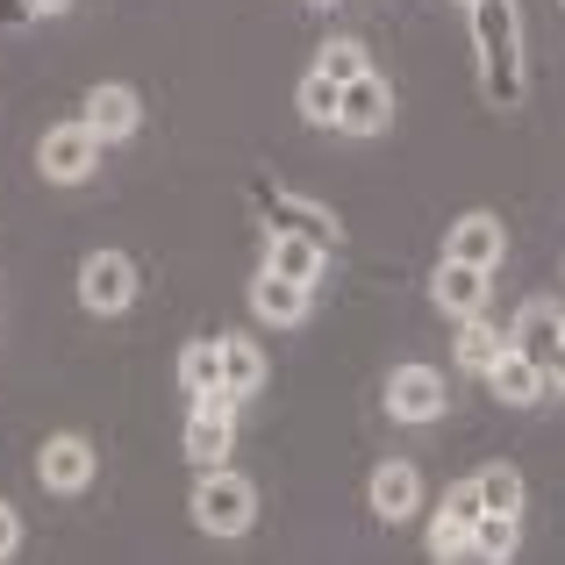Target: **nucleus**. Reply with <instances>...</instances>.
<instances>
[{
	"instance_id": "nucleus-7",
	"label": "nucleus",
	"mask_w": 565,
	"mask_h": 565,
	"mask_svg": "<svg viewBox=\"0 0 565 565\" xmlns=\"http://www.w3.org/2000/svg\"><path fill=\"white\" fill-rule=\"evenodd\" d=\"M451 408V386H444V373L437 365H401L394 380H386V415L394 423H437V415Z\"/></svg>"
},
{
	"instance_id": "nucleus-4",
	"label": "nucleus",
	"mask_w": 565,
	"mask_h": 565,
	"mask_svg": "<svg viewBox=\"0 0 565 565\" xmlns=\"http://www.w3.org/2000/svg\"><path fill=\"white\" fill-rule=\"evenodd\" d=\"M258 215H265V230H273V236H308V244H322L330 258H337V244H344V222H337L330 207L301 201V193H273V186H258Z\"/></svg>"
},
{
	"instance_id": "nucleus-8",
	"label": "nucleus",
	"mask_w": 565,
	"mask_h": 565,
	"mask_svg": "<svg viewBox=\"0 0 565 565\" xmlns=\"http://www.w3.org/2000/svg\"><path fill=\"white\" fill-rule=\"evenodd\" d=\"M79 122L100 137V151H108V143H129V137L143 129V100H137V86H115V79H108V86H94V94L79 100Z\"/></svg>"
},
{
	"instance_id": "nucleus-26",
	"label": "nucleus",
	"mask_w": 565,
	"mask_h": 565,
	"mask_svg": "<svg viewBox=\"0 0 565 565\" xmlns=\"http://www.w3.org/2000/svg\"><path fill=\"white\" fill-rule=\"evenodd\" d=\"M14 552H22V515L0 501V558H14Z\"/></svg>"
},
{
	"instance_id": "nucleus-2",
	"label": "nucleus",
	"mask_w": 565,
	"mask_h": 565,
	"mask_svg": "<svg viewBox=\"0 0 565 565\" xmlns=\"http://www.w3.org/2000/svg\"><path fill=\"white\" fill-rule=\"evenodd\" d=\"M193 523H201L207 537H244V530L258 523V487L230 466H207L201 487H193Z\"/></svg>"
},
{
	"instance_id": "nucleus-14",
	"label": "nucleus",
	"mask_w": 565,
	"mask_h": 565,
	"mask_svg": "<svg viewBox=\"0 0 565 565\" xmlns=\"http://www.w3.org/2000/svg\"><path fill=\"white\" fill-rule=\"evenodd\" d=\"M308 308H316V287H294V279H279L273 265L250 279V316L273 322V330H294V322H308Z\"/></svg>"
},
{
	"instance_id": "nucleus-18",
	"label": "nucleus",
	"mask_w": 565,
	"mask_h": 565,
	"mask_svg": "<svg viewBox=\"0 0 565 565\" xmlns=\"http://www.w3.org/2000/svg\"><path fill=\"white\" fill-rule=\"evenodd\" d=\"M501 351H509V322H494L487 308L458 322V373H480L487 380V365H494Z\"/></svg>"
},
{
	"instance_id": "nucleus-22",
	"label": "nucleus",
	"mask_w": 565,
	"mask_h": 565,
	"mask_svg": "<svg viewBox=\"0 0 565 565\" xmlns=\"http://www.w3.org/2000/svg\"><path fill=\"white\" fill-rule=\"evenodd\" d=\"M337 100H344V86H337V79H322V72L308 65V72H301V86H294V108H301V122L337 129Z\"/></svg>"
},
{
	"instance_id": "nucleus-15",
	"label": "nucleus",
	"mask_w": 565,
	"mask_h": 565,
	"mask_svg": "<svg viewBox=\"0 0 565 565\" xmlns=\"http://www.w3.org/2000/svg\"><path fill=\"white\" fill-rule=\"evenodd\" d=\"M487 386H494L501 408H537V401L552 394V386H544V365L523 359V351H501V359L487 365Z\"/></svg>"
},
{
	"instance_id": "nucleus-11",
	"label": "nucleus",
	"mask_w": 565,
	"mask_h": 565,
	"mask_svg": "<svg viewBox=\"0 0 565 565\" xmlns=\"http://www.w3.org/2000/svg\"><path fill=\"white\" fill-rule=\"evenodd\" d=\"M444 258H466V265H487V273H494V265L509 258V230H501V215H487V207L458 215L451 236H444Z\"/></svg>"
},
{
	"instance_id": "nucleus-27",
	"label": "nucleus",
	"mask_w": 565,
	"mask_h": 565,
	"mask_svg": "<svg viewBox=\"0 0 565 565\" xmlns=\"http://www.w3.org/2000/svg\"><path fill=\"white\" fill-rule=\"evenodd\" d=\"M544 386H565V337L552 344V359H544Z\"/></svg>"
},
{
	"instance_id": "nucleus-20",
	"label": "nucleus",
	"mask_w": 565,
	"mask_h": 565,
	"mask_svg": "<svg viewBox=\"0 0 565 565\" xmlns=\"http://www.w3.org/2000/svg\"><path fill=\"white\" fill-rule=\"evenodd\" d=\"M180 386H186L193 401L222 386V337H193V344L180 351Z\"/></svg>"
},
{
	"instance_id": "nucleus-19",
	"label": "nucleus",
	"mask_w": 565,
	"mask_h": 565,
	"mask_svg": "<svg viewBox=\"0 0 565 565\" xmlns=\"http://www.w3.org/2000/svg\"><path fill=\"white\" fill-rule=\"evenodd\" d=\"M222 386H230L236 401H250L265 386V351L250 344V337H222Z\"/></svg>"
},
{
	"instance_id": "nucleus-16",
	"label": "nucleus",
	"mask_w": 565,
	"mask_h": 565,
	"mask_svg": "<svg viewBox=\"0 0 565 565\" xmlns=\"http://www.w3.org/2000/svg\"><path fill=\"white\" fill-rule=\"evenodd\" d=\"M565 337V308L558 301H523L515 308V322H509V351H523V359H552V344Z\"/></svg>"
},
{
	"instance_id": "nucleus-17",
	"label": "nucleus",
	"mask_w": 565,
	"mask_h": 565,
	"mask_svg": "<svg viewBox=\"0 0 565 565\" xmlns=\"http://www.w3.org/2000/svg\"><path fill=\"white\" fill-rule=\"evenodd\" d=\"M265 265H273L279 279H294V287H322V273H330V250L308 244V236H273V244H265Z\"/></svg>"
},
{
	"instance_id": "nucleus-1",
	"label": "nucleus",
	"mask_w": 565,
	"mask_h": 565,
	"mask_svg": "<svg viewBox=\"0 0 565 565\" xmlns=\"http://www.w3.org/2000/svg\"><path fill=\"white\" fill-rule=\"evenodd\" d=\"M472 36H480V86L494 108L523 100V14L515 0H472Z\"/></svg>"
},
{
	"instance_id": "nucleus-12",
	"label": "nucleus",
	"mask_w": 565,
	"mask_h": 565,
	"mask_svg": "<svg viewBox=\"0 0 565 565\" xmlns=\"http://www.w3.org/2000/svg\"><path fill=\"white\" fill-rule=\"evenodd\" d=\"M36 480L51 487V494H86V487H94V444L86 437H51L36 451Z\"/></svg>"
},
{
	"instance_id": "nucleus-21",
	"label": "nucleus",
	"mask_w": 565,
	"mask_h": 565,
	"mask_svg": "<svg viewBox=\"0 0 565 565\" xmlns=\"http://www.w3.org/2000/svg\"><path fill=\"white\" fill-rule=\"evenodd\" d=\"M515 544H523V515L515 509H487L472 523V558H515Z\"/></svg>"
},
{
	"instance_id": "nucleus-6",
	"label": "nucleus",
	"mask_w": 565,
	"mask_h": 565,
	"mask_svg": "<svg viewBox=\"0 0 565 565\" xmlns=\"http://www.w3.org/2000/svg\"><path fill=\"white\" fill-rule=\"evenodd\" d=\"M79 301L94 308V316H129V308H137V265H129L122 250H94V258L79 265Z\"/></svg>"
},
{
	"instance_id": "nucleus-28",
	"label": "nucleus",
	"mask_w": 565,
	"mask_h": 565,
	"mask_svg": "<svg viewBox=\"0 0 565 565\" xmlns=\"http://www.w3.org/2000/svg\"><path fill=\"white\" fill-rule=\"evenodd\" d=\"M22 8H29V14H57V8H65V0H22Z\"/></svg>"
},
{
	"instance_id": "nucleus-25",
	"label": "nucleus",
	"mask_w": 565,
	"mask_h": 565,
	"mask_svg": "<svg viewBox=\"0 0 565 565\" xmlns=\"http://www.w3.org/2000/svg\"><path fill=\"white\" fill-rule=\"evenodd\" d=\"M429 558H472V523L451 509H437V523H429Z\"/></svg>"
},
{
	"instance_id": "nucleus-9",
	"label": "nucleus",
	"mask_w": 565,
	"mask_h": 565,
	"mask_svg": "<svg viewBox=\"0 0 565 565\" xmlns=\"http://www.w3.org/2000/svg\"><path fill=\"white\" fill-rule=\"evenodd\" d=\"M487 287H494V273H487V265H466V258H444L437 273H429V301H437L451 322L480 316V308H487Z\"/></svg>"
},
{
	"instance_id": "nucleus-24",
	"label": "nucleus",
	"mask_w": 565,
	"mask_h": 565,
	"mask_svg": "<svg viewBox=\"0 0 565 565\" xmlns=\"http://www.w3.org/2000/svg\"><path fill=\"white\" fill-rule=\"evenodd\" d=\"M472 480H480L487 509H515V515H523V472H515V466H480Z\"/></svg>"
},
{
	"instance_id": "nucleus-5",
	"label": "nucleus",
	"mask_w": 565,
	"mask_h": 565,
	"mask_svg": "<svg viewBox=\"0 0 565 565\" xmlns=\"http://www.w3.org/2000/svg\"><path fill=\"white\" fill-rule=\"evenodd\" d=\"M94 166H100V137L86 122H57L51 137L36 143V172L51 186H79V180H94Z\"/></svg>"
},
{
	"instance_id": "nucleus-13",
	"label": "nucleus",
	"mask_w": 565,
	"mask_h": 565,
	"mask_svg": "<svg viewBox=\"0 0 565 565\" xmlns=\"http://www.w3.org/2000/svg\"><path fill=\"white\" fill-rule=\"evenodd\" d=\"M365 501H373L380 523H408V515L423 509V472H415L408 458H386V466H373V487H365Z\"/></svg>"
},
{
	"instance_id": "nucleus-10",
	"label": "nucleus",
	"mask_w": 565,
	"mask_h": 565,
	"mask_svg": "<svg viewBox=\"0 0 565 565\" xmlns=\"http://www.w3.org/2000/svg\"><path fill=\"white\" fill-rule=\"evenodd\" d=\"M386 122H394V86H386L380 72H359V79L344 86V100H337V129H344V137H380Z\"/></svg>"
},
{
	"instance_id": "nucleus-29",
	"label": "nucleus",
	"mask_w": 565,
	"mask_h": 565,
	"mask_svg": "<svg viewBox=\"0 0 565 565\" xmlns=\"http://www.w3.org/2000/svg\"><path fill=\"white\" fill-rule=\"evenodd\" d=\"M458 8H472V0H458Z\"/></svg>"
},
{
	"instance_id": "nucleus-3",
	"label": "nucleus",
	"mask_w": 565,
	"mask_h": 565,
	"mask_svg": "<svg viewBox=\"0 0 565 565\" xmlns=\"http://www.w3.org/2000/svg\"><path fill=\"white\" fill-rule=\"evenodd\" d=\"M236 408L244 401L230 394V386H215V394H201L193 401V415H186V458L193 466H230V444H236Z\"/></svg>"
},
{
	"instance_id": "nucleus-23",
	"label": "nucleus",
	"mask_w": 565,
	"mask_h": 565,
	"mask_svg": "<svg viewBox=\"0 0 565 565\" xmlns=\"http://www.w3.org/2000/svg\"><path fill=\"white\" fill-rule=\"evenodd\" d=\"M316 72L322 79H337V86H351L359 72H373V57H365V43H351V36H330L316 51Z\"/></svg>"
}]
</instances>
